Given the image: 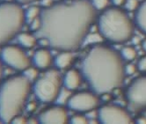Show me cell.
<instances>
[{"label":"cell","instance_id":"1","mask_svg":"<svg viewBox=\"0 0 146 124\" xmlns=\"http://www.w3.org/2000/svg\"><path fill=\"white\" fill-rule=\"evenodd\" d=\"M97 18L89 0H70L46 7L41 11V27L37 38L60 51H73L85 42Z\"/></svg>","mask_w":146,"mask_h":124},{"label":"cell","instance_id":"2","mask_svg":"<svg viewBox=\"0 0 146 124\" xmlns=\"http://www.w3.org/2000/svg\"><path fill=\"white\" fill-rule=\"evenodd\" d=\"M82 73L92 90L106 94L123 84L125 65L121 54L104 45L92 47L82 61Z\"/></svg>","mask_w":146,"mask_h":124},{"label":"cell","instance_id":"3","mask_svg":"<svg viewBox=\"0 0 146 124\" xmlns=\"http://www.w3.org/2000/svg\"><path fill=\"white\" fill-rule=\"evenodd\" d=\"M32 85L23 74L13 75L0 85V121L11 123L21 113L30 94Z\"/></svg>","mask_w":146,"mask_h":124},{"label":"cell","instance_id":"4","mask_svg":"<svg viewBox=\"0 0 146 124\" xmlns=\"http://www.w3.org/2000/svg\"><path fill=\"white\" fill-rule=\"evenodd\" d=\"M99 30L101 35L113 43H124L135 32V25L127 13L119 7L108 8L99 17Z\"/></svg>","mask_w":146,"mask_h":124},{"label":"cell","instance_id":"5","mask_svg":"<svg viewBox=\"0 0 146 124\" xmlns=\"http://www.w3.org/2000/svg\"><path fill=\"white\" fill-rule=\"evenodd\" d=\"M25 23H27L25 11L20 4L0 3V47L17 37Z\"/></svg>","mask_w":146,"mask_h":124},{"label":"cell","instance_id":"6","mask_svg":"<svg viewBox=\"0 0 146 124\" xmlns=\"http://www.w3.org/2000/svg\"><path fill=\"white\" fill-rule=\"evenodd\" d=\"M64 78L56 69H48L40 76L33 86L36 99L43 103H52L56 101L62 88Z\"/></svg>","mask_w":146,"mask_h":124},{"label":"cell","instance_id":"7","mask_svg":"<svg viewBox=\"0 0 146 124\" xmlns=\"http://www.w3.org/2000/svg\"><path fill=\"white\" fill-rule=\"evenodd\" d=\"M0 59L6 66L17 71H24L31 66V60L22 47L7 45L3 47L0 52Z\"/></svg>","mask_w":146,"mask_h":124},{"label":"cell","instance_id":"8","mask_svg":"<svg viewBox=\"0 0 146 124\" xmlns=\"http://www.w3.org/2000/svg\"><path fill=\"white\" fill-rule=\"evenodd\" d=\"M129 108L134 113L146 109V76L135 78L127 89Z\"/></svg>","mask_w":146,"mask_h":124},{"label":"cell","instance_id":"9","mask_svg":"<svg viewBox=\"0 0 146 124\" xmlns=\"http://www.w3.org/2000/svg\"><path fill=\"white\" fill-rule=\"evenodd\" d=\"M68 107L78 113H88L97 108L100 105V99L96 93L89 92H80L72 94L68 101Z\"/></svg>","mask_w":146,"mask_h":124},{"label":"cell","instance_id":"10","mask_svg":"<svg viewBox=\"0 0 146 124\" xmlns=\"http://www.w3.org/2000/svg\"><path fill=\"white\" fill-rule=\"evenodd\" d=\"M98 118L101 123H131L132 118L129 113L115 105H105L100 108Z\"/></svg>","mask_w":146,"mask_h":124},{"label":"cell","instance_id":"11","mask_svg":"<svg viewBox=\"0 0 146 124\" xmlns=\"http://www.w3.org/2000/svg\"><path fill=\"white\" fill-rule=\"evenodd\" d=\"M70 121L68 111L61 106H55L42 111L38 117V121L42 124H64Z\"/></svg>","mask_w":146,"mask_h":124},{"label":"cell","instance_id":"12","mask_svg":"<svg viewBox=\"0 0 146 124\" xmlns=\"http://www.w3.org/2000/svg\"><path fill=\"white\" fill-rule=\"evenodd\" d=\"M52 63H53V58L48 49L39 48L35 52L33 56V64L38 69L47 70L51 66Z\"/></svg>","mask_w":146,"mask_h":124},{"label":"cell","instance_id":"13","mask_svg":"<svg viewBox=\"0 0 146 124\" xmlns=\"http://www.w3.org/2000/svg\"><path fill=\"white\" fill-rule=\"evenodd\" d=\"M82 83V76L81 73L74 69L69 70L65 76L64 77V87L68 88L70 91H74L78 89Z\"/></svg>","mask_w":146,"mask_h":124},{"label":"cell","instance_id":"14","mask_svg":"<svg viewBox=\"0 0 146 124\" xmlns=\"http://www.w3.org/2000/svg\"><path fill=\"white\" fill-rule=\"evenodd\" d=\"M74 56L71 53V51H62L60 54L56 56L55 58V64L59 70H66L73 63Z\"/></svg>","mask_w":146,"mask_h":124},{"label":"cell","instance_id":"15","mask_svg":"<svg viewBox=\"0 0 146 124\" xmlns=\"http://www.w3.org/2000/svg\"><path fill=\"white\" fill-rule=\"evenodd\" d=\"M17 40L19 44L22 48H28V49L33 48L37 43L36 35H34L27 32H20L17 35Z\"/></svg>","mask_w":146,"mask_h":124},{"label":"cell","instance_id":"16","mask_svg":"<svg viewBox=\"0 0 146 124\" xmlns=\"http://www.w3.org/2000/svg\"><path fill=\"white\" fill-rule=\"evenodd\" d=\"M135 25L138 28L146 34V0L140 4L139 8L135 12Z\"/></svg>","mask_w":146,"mask_h":124},{"label":"cell","instance_id":"17","mask_svg":"<svg viewBox=\"0 0 146 124\" xmlns=\"http://www.w3.org/2000/svg\"><path fill=\"white\" fill-rule=\"evenodd\" d=\"M41 10L39 6L37 5H33V6H30L27 11L25 12V16H26V21L27 23H31L35 20V19L40 17L41 14Z\"/></svg>","mask_w":146,"mask_h":124},{"label":"cell","instance_id":"18","mask_svg":"<svg viewBox=\"0 0 146 124\" xmlns=\"http://www.w3.org/2000/svg\"><path fill=\"white\" fill-rule=\"evenodd\" d=\"M121 57L123 58V60L125 59L126 61H129V62H131L133 60L135 59L137 56V50L134 47H131V46H125L121 48Z\"/></svg>","mask_w":146,"mask_h":124},{"label":"cell","instance_id":"19","mask_svg":"<svg viewBox=\"0 0 146 124\" xmlns=\"http://www.w3.org/2000/svg\"><path fill=\"white\" fill-rule=\"evenodd\" d=\"M72 93H71V91L69 90L68 88L64 87V88H62L60 93L57 97V99L56 101L59 103L61 105H64L65 103H68L69 99H70Z\"/></svg>","mask_w":146,"mask_h":124},{"label":"cell","instance_id":"20","mask_svg":"<svg viewBox=\"0 0 146 124\" xmlns=\"http://www.w3.org/2000/svg\"><path fill=\"white\" fill-rule=\"evenodd\" d=\"M38 68H35V67H28L27 69H26L24 71H22V74L31 82L32 81H35L38 78H39V71L37 70Z\"/></svg>","mask_w":146,"mask_h":124},{"label":"cell","instance_id":"21","mask_svg":"<svg viewBox=\"0 0 146 124\" xmlns=\"http://www.w3.org/2000/svg\"><path fill=\"white\" fill-rule=\"evenodd\" d=\"M110 0H92V4L96 11H105L108 9Z\"/></svg>","mask_w":146,"mask_h":124},{"label":"cell","instance_id":"22","mask_svg":"<svg viewBox=\"0 0 146 124\" xmlns=\"http://www.w3.org/2000/svg\"><path fill=\"white\" fill-rule=\"evenodd\" d=\"M140 6L139 0H126L124 7L128 12H137Z\"/></svg>","mask_w":146,"mask_h":124},{"label":"cell","instance_id":"23","mask_svg":"<svg viewBox=\"0 0 146 124\" xmlns=\"http://www.w3.org/2000/svg\"><path fill=\"white\" fill-rule=\"evenodd\" d=\"M104 37L100 34H88L85 40V41H86L87 43H92V44H98L99 42L102 40Z\"/></svg>","mask_w":146,"mask_h":124},{"label":"cell","instance_id":"24","mask_svg":"<svg viewBox=\"0 0 146 124\" xmlns=\"http://www.w3.org/2000/svg\"><path fill=\"white\" fill-rule=\"evenodd\" d=\"M70 121L71 123H76V124H86L88 122V120L86 116L80 115V113H78V115H73L70 119Z\"/></svg>","mask_w":146,"mask_h":124},{"label":"cell","instance_id":"25","mask_svg":"<svg viewBox=\"0 0 146 124\" xmlns=\"http://www.w3.org/2000/svg\"><path fill=\"white\" fill-rule=\"evenodd\" d=\"M40 27H41V19H40V17L35 19L31 23H29L30 30L32 31V32H35V33H36L37 31H39Z\"/></svg>","mask_w":146,"mask_h":124},{"label":"cell","instance_id":"26","mask_svg":"<svg viewBox=\"0 0 146 124\" xmlns=\"http://www.w3.org/2000/svg\"><path fill=\"white\" fill-rule=\"evenodd\" d=\"M138 68L133 64H129L127 65H125V73L127 75H133L137 72V70Z\"/></svg>","mask_w":146,"mask_h":124},{"label":"cell","instance_id":"27","mask_svg":"<svg viewBox=\"0 0 146 124\" xmlns=\"http://www.w3.org/2000/svg\"><path fill=\"white\" fill-rule=\"evenodd\" d=\"M137 68L139 70L143 72H146V56L141 57L138 61L137 64Z\"/></svg>","mask_w":146,"mask_h":124},{"label":"cell","instance_id":"28","mask_svg":"<svg viewBox=\"0 0 146 124\" xmlns=\"http://www.w3.org/2000/svg\"><path fill=\"white\" fill-rule=\"evenodd\" d=\"M28 122V121H27V119L25 117V116H23V115H17L13 121H12V122L11 123H14V124H16V123H20V124H23V123H27Z\"/></svg>","mask_w":146,"mask_h":124},{"label":"cell","instance_id":"29","mask_svg":"<svg viewBox=\"0 0 146 124\" xmlns=\"http://www.w3.org/2000/svg\"><path fill=\"white\" fill-rule=\"evenodd\" d=\"M125 2H126V0H112V3L116 7H120L121 5H124Z\"/></svg>","mask_w":146,"mask_h":124},{"label":"cell","instance_id":"30","mask_svg":"<svg viewBox=\"0 0 146 124\" xmlns=\"http://www.w3.org/2000/svg\"><path fill=\"white\" fill-rule=\"evenodd\" d=\"M35 1H38V0H16V2L20 4V5H25V4H29Z\"/></svg>","mask_w":146,"mask_h":124},{"label":"cell","instance_id":"31","mask_svg":"<svg viewBox=\"0 0 146 124\" xmlns=\"http://www.w3.org/2000/svg\"><path fill=\"white\" fill-rule=\"evenodd\" d=\"M35 107H36V105L35 104V103H31L30 105L27 106V110L29 112H33V111H35Z\"/></svg>","mask_w":146,"mask_h":124},{"label":"cell","instance_id":"32","mask_svg":"<svg viewBox=\"0 0 146 124\" xmlns=\"http://www.w3.org/2000/svg\"><path fill=\"white\" fill-rule=\"evenodd\" d=\"M138 123H146V116H141L137 121Z\"/></svg>","mask_w":146,"mask_h":124},{"label":"cell","instance_id":"33","mask_svg":"<svg viewBox=\"0 0 146 124\" xmlns=\"http://www.w3.org/2000/svg\"><path fill=\"white\" fill-rule=\"evenodd\" d=\"M2 76H3V63L1 59H0V79H1Z\"/></svg>","mask_w":146,"mask_h":124},{"label":"cell","instance_id":"34","mask_svg":"<svg viewBox=\"0 0 146 124\" xmlns=\"http://www.w3.org/2000/svg\"><path fill=\"white\" fill-rule=\"evenodd\" d=\"M142 46H143V48L146 51V39H144L142 42Z\"/></svg>","mask_w":146,"mask_h":124},{"label":"cell","instance_id":"35","mask_svg":"<svg viewBox=\"0 0 146 124\" xmlns=\"http://www.w3.org/2000/svg\"><path fill=\"white\" fill-rule=\"evenodd\" d=\"M145 116H146V113H145Z\"/></svg>","mask_w":146,"mask_h":124}]
</instances>
